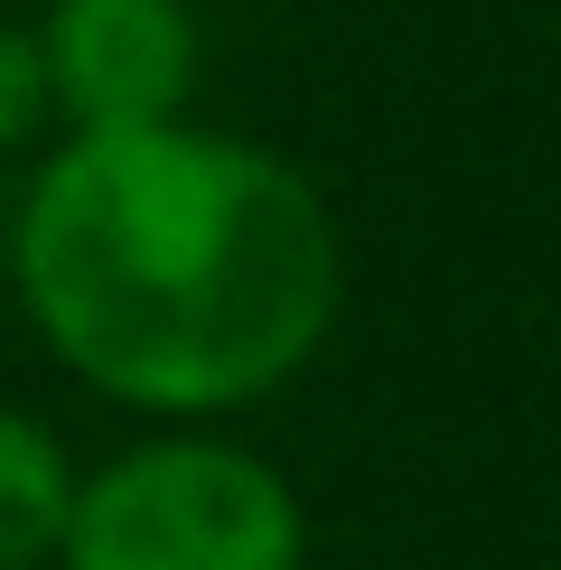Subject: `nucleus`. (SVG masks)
I'll use <instances>...</instances> for the list:
<instances>
[{
  "instance_id": "obj_2",
  "label": "nucleus",
  "mask_w": 561,
  "mask_h": 570,
  "mask_svg": "<svg viewBox=\"0 0 561 570\" xmlns=\"http://www.w3.org/2000/svg\"><path fill=\"white\" fill-rule=\"evenodd\" d=\"M291 478L225 431H159L76 478L57 570H299Z\"/></svg>"
},
{
  "instance_id": "obj_5",
  "label": "nucleus",
  "mask_w": 561,
  "mask_h": 570,
  "mask_svg": "<svg viewBox=\"0 0 561 570\" xmlns=\"http://www.w3.org/2000/svg\"><path fill=\"white\" fill-rule=\"evenodd\" d=\"M47 122V66H38V38L0 29V150H19Z\"/></svg>"
},
{
  "instance_id": "obj_6",
  "label": "nucleus",
  "mask_w": 561,
  "mask_h": 570,
  "mask_svg": "<svg viewBox=\"0 0 561 570\" xmlns=\"http://www.w3.org/2000/svg\"><path fill=\"white\" fill-rule=\"evenodd\" d=\"M0 234H10V197H0Z\"/></svg>"
},
{
  "instance_id": "obj_1",
  "label": "nucleus",
  "mask_w": 561,
  "mask_h": 570,
  "mask_svg": "<svg viewBox=\"0 0 561 570\" xmlns=\"http://www.w3.org/2000/svg\"><path fill=\"white\" fill-rule=\"evenodd\" d=\"M0 253L66 374L187 431L280 393L346 299L327 197L206 122L66 131L10 197Z\"/></svg>"
},
{
  "instance_id": "obj_4",
  "label": "nucleus",
  "mask_w": 561,
  "mask_h": 570,
  "mask_svg": "<svg viewBox=\"0 0 561 570\" xmlns=\"http://www.w3.org/2000/svg\"><path fill=\"white\" fill-rule=\"evenodd\" d=\"M66 505H76L66 440L47 431L38 412L0 402V570H38V561H57Z\"/></svg>"
},
{
  "instance_id": "obj_3",
  "label": "nucleus",
  "mask_w": 561,
  "mask_h": 570,
  "mask_svg": "<svg viewBox=\"0 0 561 570\" xmlns=\"http://www.w3.org/2000/svg\"><path fill=\"white\" fill-rule=\"evenodd\" d=\"M38 66H47V112H66V131L187 122L197 10L187 0H47Z\"/></svg>"
}]
</instances>
